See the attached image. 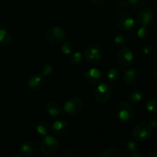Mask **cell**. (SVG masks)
Returning <instances> with one entry per match:
<instances>
[{
    "mask_svg": "<svg viewBox=\"0 0 157 157\" xmlns=\"http://www.w3.org/2000/svg\"><path fill=\"white\" fill-rule=\"evenodd\" d=\"M104 56L102 48L98 44H90L84 51V58L90 63H98L101 61Z\"/></svg>",
    "mask_w": 157,
    "mask_h": 157,
    "instance_id": "6",
    "label": "cell"
},
{
    "mask_svg": "<svg viewBox=\"0 0 157 157\" xmlns=\"http://www.w3.org/2000/svg\"><path fill=\"white\" fill-rule=\"evenodd\" d=\"M122 78L126 84L133 85L136 84L140 81V73L136 69L129 68L124 71Z\"/></svg>",
    "mask_w": 157,
    "mask_h": 157,
    "instance_id": "14",
    "label": "cell"
},
{
    "mask_svg": "<svg viewBox=\"0 0 157 157\" xmlns=\"http://www.w3.org/2000/svg\"><path fill=\"white\" fill-rule=\"evenodd\" d=\"M12 41V36L8 31L0 30V47H6Z\"/></svg>",
    "mask_w": 157,
    "mask_h": 157,
    "instance_id": "17",
    "label": "cell"
},
{
    "mask_svg": "<svg viewBox=\"0 0 157 157\" xmlns=\"http://www.w3.org/2000/svg\"><path fill=\"white\" fill-rule=\"evenodd\" d=\"M37 132H38L39 134L43 135V136H46V135L48 134V133L51 130L50 125L48 124V123H47L46 121H41L39 124L37 125L36 127Z\"/></svg>",
    "mask_w": 157,
    "mask_h": 157,
    "instance_id": "20",
    "label": "cell"
},
{
    "mask_svg": "<svg viewBox=\"0 0 157 157\" xmlns=\"http://www.w3.org/2000/svg\"><path fill=\"white\" fill-rule=\"evenodd\" d=\"M153 133V127L149 123H141L136 125L132 131L133 140L138 142H144L150 139Z\"/></svg>",
    "mask_w": 157,
    "mask_h": 157,
    "instance_id": "2",
    "label": "cell"
},
{
    "mask_svg": "<svg viewBox=\"0 0 157 157\" xmlns=\"http://www.w3.org/2000/svg\"><path fill=\"white\" fill-rule=\"evenodd\" d=\"M46 110L50 116L55 117H59L62 113L61 105L55 101L49 102L46 106Z\"/></svg>",
    "mask_w": 157,
    "mask_h": 157,
    "instance_id": "16",
    "label": "cell"
},
{
    "mask_svg": "<svg viewBox=\"0 0 157 157\" xmlns=\"http://www.w3.org/2000/svg\"><path fill=\"white\" fill-rule=\"evenodd\" d=\"M153 11L149 7H144L136 15V21L140 26H147L153 19Z\"/></svg>",
    "mask_w": 157,
    "mask_h": 157,
    "instance_id": "9",
    "label": "cell"
},
{
    "mask_svg": "<svg viewBox=\"0 0 157 157\" xmlns=\"http://www.w3.org/2000/svg\"><path fill=\"white\" fill-rule=\"evenodd\" d=\"M148 157H157V151H153L152 153H149Z\"/></svg>",
    "mask_w": 157,
    "mask_h": 157,
    "instance_id": "35",
    "label": "cell"
},
{
    "mask_svg": "<svg viewBox=\"0 0 157 157\" xmlns=\"http://www.w3.org/2000/svg\"><path fill=\"white\" fill-rule=\"evenodd\" d=\"M101 156L103 157H121L122 153L117 149L110 147V148H107V150H104Z\"/></svg>",
    "mask_w": 157,
    "mask_h": 157,
    "instance_id": "21",
    "label": "cell"
},
{
    "mask_svg": "<svg viewBox=\"0 0 157 157\" xmlns=\"http://www.w3.org/2000/svg\"><path fill=\"white\" fill-rule=\"evenodd\" d=\"M116 1H121V0H116Z\"/></svg>",
    "mask_w": 157,
    "mask_h": 157,
    "instance_id": "37",
    "label": "cell"
},
{
    "mask_svg": "<svg viewBox=\"0 0 157 157\" xmlns=\"http://www.w3.org/2000/svg\"><path fill=\"white\" fill-rule=\"evenodd\" d=\"M134 108L128 102L123 101L115 107L114 114L120 121L123 123H129L134 117Z\"/></svg>",
    "mask_w": 157,
    "mask_h": 157,
    "instance_id": "1",
    "label": "cell"
},
{
    "mask_svg": "<svg viewBox=\"0 0 157 157\" xmlns=\"http://www.w3.org/2000/svg\"><path fill=\"white\" fill-rule=\"evenodd\" d=\"M54 71V67L52 64H46L43 65L41 68V75H42L44 78H48L52 75Z\"/></svg>",
    "mask_w": 157,
    "mask_h": 157,
    "instance_id": "23",
    "label": "cell"
},
{
    "mask_svg": "<svg viewBox=\"0 0 157 157\" xmlns=\"http://www.w3.org/2000/svg\"><path fill=\"white\" fill-rule=\"evenodd\" d=\"M121 76V71L119 69L116 68V67H112L110 70L107 71V78L110 82L114 83L117 81Z\"/></svg>",
    "mask_w": 157,
    "mask_h": 157,
    "instance_id": "19",
    "label": "cell"
},
{
    "mask_svg": "<svg viewBox=\"0 0 157 157\" xmlns=\"http://www.w3.org/2000/svg\"><path fill=\"white\" fill-rule=\"evenodd\" d=\"M137 36L141 39H147L150 36V31L147 26H141L137 31Z\"/></svg>",
    "mask_w": 157,
    "mask_h": 157,
    "instance_id": "28",
    "label": "cell"
},
{
    "mask_svg": "<svg viewBox=\"0 0 157 157\" xmlns=\"http://www.w3.org/2000/svg\"><path fill=\"white\" fill-rule=\"evenodd\" d=\"M128 42V40L126 37L122 35H117L114 38V43L118 47H124Z\"/></svg>",
    "mask_w": 157,
    "mask_h": 157,
    "instance_id": "27",
    "label": "cell"
},
{
    "mask_svg": "<svg viewBox=\"0 0 157 157\" xmlns=\"http://www.w3.org/2000/svg\"><path fill=\"white\" fill-rule=\"evenodd\" d=\"M117 61L123 67H129L134 61V55L129 48H123L117 55Z\"/></svg>",
    "mask_w": 157,
    "mask_h": 157,
    "instance_id": "11",
    "label": "cell"
},
{
    "mask_svg": "<svg viewBox=\"0 0 157 157\" xmlns=\"http://www.w3.org/2000/svg\"><path fill=\"white\" fill-rule=\"evenodd\" d=\"M61 52L64 55H71L73 52V46L70 42L67 41H64L62 44H61V48H60Z\"/></svg>",
    "mask_w": 157,
    "mask_h": 157,
    "instance_id": "24",
    "label": "cell"
},
{
    "mask_svg": "<svg viewBox=\"0 0 157 157\" xmlns=\"http://www.w3.org/2000/svg\"><path fill=\"white\" fill-rule=\"evenodd\" d=\"M149 124H150L153 128H156V127H157V119L150 120V121L149 122Z\"/></svg>",
    "mask_w": 157,
    "mask_h": 157,
    "instance_id": "33",
    "label": "cell"
},
{
    "mask_svg": "<svg viewBox=\"0 0 157 157\" xmlns=\"http://www.w3.org/2000/svg\"><path fill=\"white\" fill-rule=\"evenodd\" d=\"M143 52H144L145 55H149V54L151 53V52L153 51V47L150 44H146L142 48Z\"/></svg>",
    "mask_w": 157,
    "mask_h": 157,
    "instance_id": "31",
    "label": "cell"
},
{
    "mask_svg": "<svg viewBox=\"0 0 157 157\" xmlns=\"http://www.w3.org/2000/svg\"><path fill=\"white\" fill-rule=\"evenodd\" d=\"M144 94L140 90H133L129 95V100L131 103L135 104H140L144 100Z\"/></svg>",
    "mask_w": 157,
    "mask_h": 157,
    "instance_id": "18",
    "label": "cell"
},
{
    "mask_svg": "<svg viewBox=\"0 0 157 157\" xmlns=\"http://www.w3.org/2000/svg\"><path fill=\"white\" fill-rule=\"evenodd\" d=\"M147 0H127V4L129 6L133 9L141 8L147 3Z\"/></svg>",
    "mask_w": 157,
    "mask_h": 157,
    "instance_id": "25",
    "label": "cell"
},
{
    "mask_svg": "<svg viewBox=\"0 0 157 157\" xmlns=\"http://www.w3.org/2000/svg\"><path fill=\"white\" fill-rule=\"evenodd\" d=\"M84 79L90 84H98L103 79V73L98 68H90L84 74Z\"/></svg>",
    "mask_w": 157,
    "mask_h": 157,
    "instance_id": "13",
    "label": "cell"
},
{
    "mask_svg": "<svg viewBox=\"0 0 157 157\" xmlns=\"http://www.w3.org/2000/svg\"><path fill=\"white\" fill-rule=\"evenodd\" d=\"M147 110L150 112L157 111V99H152L147 102Z\"/></svg>",
    "mask_w": 157,
    "mask_h": 157,
    "instance_id": "29",
    "label": "cell"
},
{
    "mask_svg": "<svg viewBox=\"0 0 157 157\" xmlns=\"http://www.w3.org/2000/svg\"><path fill=\"white\" fill-rule=\"evenodd\" d=\"M59 149V142L52 136H44L41 141V150L46 156H52L58 152Z\"/></svg>",
    "mask_w": 157,
    "mask_h": 157,
    "instance_id": "5",
    "label": "cell"
},
{
    "mask_svg": "<svg viewBox=\"0 0 157 157\" xmlns=\"http://www.w3.org/2000/svg\"><path fill=\"white\" fill-rule=\"evenodd\" d=\"M89 1L95 6H101L105 2L106 0H89Z\"/></svg>",
    "mask_w": 157,
    "mask_h": 157,
    "instance_id": "32",
    "label": "cell"
},
{
    "mask_svg": "<svg viewBox=\"0 0 157 157\" xmlns=\"http://www.w3.org/2000/svg\"><path fill=\"white\" fill-rule=\"evenodd\" d=\"M45 79L42 75H32L28 78L26 84L30 90L38 91L42 90L45 86Z\"/></svg>",
    "mask_w": 157,
    "mask_h": 157,
    "instance_id": "10",
    "label": "cell"
},
{
    "mask_svg": "<svg viewBox=\"0 0 157 157\" xmlns=\"http://www.w3.org/2000/svg\"><path fill=\"white\" fill-rule=\"evenodd\" d=\"M130 157H144V156L141 154H139V153H136V152H133L132 154L130 155Z\"/></svg>",
    "mask_w": 157,
    "mask_h": 157,
    "instance_id": "34",
    "label": "cell"
},
{
    "mask_svg": "<svg viewBox=\"0 0 157 157\" xmlns=\"http://www.w3.org/2000/svg\"><path fill=\"white\" fill-rule=\"evenodd\" d=\"M154 77H155V79H156L157 81V68H156V71H155V73H154Z\"/></svg>",
    "mask_w": 157,
    "mask_h": 157,
    "instance_id": "36",
    "label": "cell"
},
{
    "mask_svg": "<svg viewBox=\"0 0 157 157\" xmlns=\"http://www.w3.org/2000/svg\"><path fill=\"white\" fill-rule=\"evenodd\" d=\"M83 108V102L78 98H73L67 100L64 104V110L67 114L75 116L78 114Z\"/></svg>",
    "mask_w": 157,
    "mask_h": 157,
    "instance_id": "7",
    "label": "cell"
},
{
    "mask_svg": "<svg viewBox=\"0 0 157 157\" xmlns=\"http://www.w3.org/2000/svg\"><path fill=\"white\" fill-rule=\"evenodd\" d=\"M112 92H113V89L110 84L107 83H101L98 84V87L95 89L94 96L97 102L104 104L110 101Z\"/></svg>",
    "mask_w": 157,
    "mask_h": 157,
    "instance_id": "3",
    "label": "cell"
},
{
    "mask_svg": "<svg viewBox=\"0 0 157 157\" xmlns=\"http://www.w3.org/2000/svg\"><path fill=\"white\" fill-rule=\"evenodd\" d=\"M52 133L56 136H64L67 134L69 131V124L67 121L64 120L56 121L52 126Z\"/></svg>",
    "mask_w": 157,
    "mask_h": 157,
    "instance_id": "12",
    "label": "cell"
},
{
    "mask_svg": "<svg viewBox=\"0 0 157 157\" xmlns=\"http://www.w3.org/2000/svg\"><path fill=\"white\" fill-rule=\"evenodd\" d=\"M127 8H128V4H127V2H124V0L117 1L116 6H115V9H116L117 12L121 14L125 13L126 11L127 10Z\"/></svg>",
    "mask_w": 157,
    "mask_h": 157,
    "instance_id": "26",
    "label": "cell"
},
{
    "mask_svg": "<svg viewBox=\"0 0 157 157\" xmlns=\"http://www.w3.org/2000/svg\"><path fill=\"white\" fill-rule=\"evenodd\" d=\"M66 33L62 27L55 25L51 27L46 33V39L52 44H59L65 39Z\"/></svg>",
    "mask_w": 157,
    "mask_h": 157,
    "instance_id": "4",
    "label": "cell"
},
{
    "mask_svg": "<svg viewBox=\"0 0 157 157\" xmlns=\"http://www.w3.org/2000/svg\"><path fill=\"white\" fill-rule=\"evenodd\" d=\"M135 21L133 15L129 13H122L117 16L116 25L120 29L124 31L131 30L134 27Z\"/></svg>",
    "mask_w": 157,
    "mask_h": 157,
    "instance_id": "8",
    "label": "cell"
},
{
    "mask_svg": "<svg viewBox=\"0 0 157 157\" xmlns=\"http://www.w3.org/2000/svg\"><path fill=\"white\" fill-rule=\"evenodd\" d=\"M36 144L31 140H27L23 143L20 147V152L22 156H31L36 151Z\"/></svg>",
    "mask_w": 157,
    "mask_h": 157,
    "instance_id": "15",
    "label": "cell"
},
{
    "mask_svg": "<svg viewBox=\"0 0 157 157\" xmlns=\"http://www.w3.org/2000/svg\"><path fill=\"white\" fill-rule=\"evenodd\" d=\"M127 149L130 152L133 153V152H136V150H138V145L134 140H130L127 143Z\"/></svg>",
    "mask_w": 157,
    "mask_h": 157,
    "instance_id": "30",
    "label": "cell"
},
{
    "mask_svg": "<svg viewBox=\"0 0 157 157\" xmlns=\"http://www.w3.org/2000/svg\"><path fill=\"white\" fill-rule=\"evenodd\" d=\"M83 60H84V56L79 52H75V53H73L71 55L70 61L74 65H79L80 64L82 63Z\"/></svg>",
    "mask_w": 157,
    "mask_h": 157,
    "instance_id": "22",
    "label": "cell"
}]
</instances>
